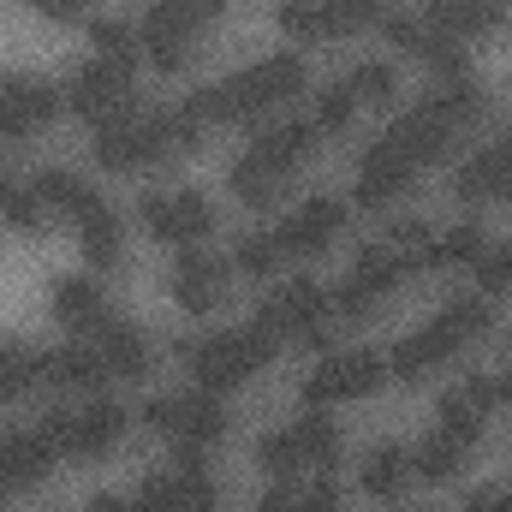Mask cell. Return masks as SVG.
Listing matches in <instances>:
<instances>
[{"label": "cell", "mask_w": 512, "mask_h": 512, "mask_svg": "<svg viewBox=\"0 0 512 512\" xmlns=\"http://www.w3.org/2000/svg\"><path fill=\"white\" fill-rule=\"evenodd\" d=\"M256 512H298V489H292V483H274V489L256 501Z\"/></svg>", "instance_id": "obj_52"}, {"label": "cell", "mask_w": 512, "mask_h": 512, "mask_svg": "<svg viewBox=\"0 0 512 512\" xmlns=\"http://www.w3.org/2000/svg\"><path fill=\"white\" fill-rule=\"evenodd\" d=\"M78 245H84V262L90 268H120V256H126V227H120V215L102 203L90 221H78Z\"/></svg>", "instance_id": "obj_22"}, {"label": "cell", "mask_w": 512, "mask_h": 512, "mask_svg": "<svg viewBox=\"0 0 512 512\" xmlns=\"http://www.w3.org/2000/svg\"><path fill=\"white\" fill-rule=\"evenodd\" d=\"M387 382V358L370 346H352V352H328L310 376H304V405L328 411L340 399H370Z\"/></svg>", "instance_id": "obj_3"}, {"label": "cell", "mask_w": 512, "mask_h": 512, "mask_svg": "<svg viewBox=\"0 0 512 512\" xmlns=\"http://www.w3.org/2000/svg\"><path fill=\"white\" fill-rule=\"evenodd\" d=\"M423 24H429L435 36H453V42L477 36V24H471V0H423Z\"/></svg>", "instance_id": "obj_40"}, {"label": "cell", "mask_w": 512, "mask_h": 512, "mask_svg": "<svg viewBox=\"0 0 512 512\" xmlns=\"http://www.w3.org/2000/svg\"><path fill=\"white\" fill-rule=\"evenodd\" d=\"M42 382V352L36 346H0V405H12L18 393H30V387Z\"/></svg>", "instance_id": "obj_30"}, {"label": "cell", "mask_w": 512, "mask_h": 512, "mask_svg": "<svg viewBox=\"0 0 512 512\" xmlns=\"http://www.w3.org/2000/svg\"><path fill=\"white\" fill-rule=\"evenodd\" d=\"M66 108L90 126H108L120 120L126 108H137V78H131V60H90L72 84H66Z\"/></svg>", "instance_id": "obj_5"}, {"label": "cell", "mask_w": 512, "mask_h": 512, "mask_svg": "<svg viewBox=\"0 0 512 512\" xmlns=\"http://www.w3.org/2000/svg\"><path fill=\"white\" fill-rule=\"evenodd\" d=\"M256 465H262L268 483H292V477L304 471V453H298L292 429H286V435H262V441H256Z\"/></svg>", "instance_id": "obj_35"}, {"label": "cell", "mask_w": 512, "mask_h": 512, "mask_svg": "<svg viewBox=\"0 0 512 512\" xmlns=\"http://www.w3.org/2000/svg\"><path fill=\"white\" fill-rule=\"evenodd\" d=\"M131 512H173V477H143V489L131 495Z\"/></svg>", "instance_id": "obj_48"}, {"label": "cell", "mask_w": 512, "mask_h": 512, "mask_svg": "<svg viewBox=\"0 0 512 512\" xmlns=\"http://www.w3.org/2000/svg\"><path fill=\"white\" fill-rule=\"evenodd\" d=\"M316 6H322L328 36H364L382 24V0H316Z\"/></svg>", "instance_id": "obj_32"}, {"label": "cell", "mask_w": 512, "mask_h": 512, "mask_svg": "<svg viewBox=\"0 0 512 512\" xmlns=\"http://www.w3.org/2000/svg\"><path fill=\"white\" fill-rule=\"evenodd\" d=\"M298 512H346V495H340V483H310L304 495H298Z\"/></svg>", "instance_id": "obj_49"}, {"label": "cell", "mask_w": 512, "mask_h": 512, "mask_svg": "<svg viewBox=\"0 0 512 512\" xmlns=\"http://www.w3.org/2000/svg\"><path fill=\"white\" fill-rule=\"evenodd\" d=\"M0 197H6V227H18V233H42L48 227V209L36 203L30 185H0Z\"/></svg>", "instance_id": "obj_41"}, {"label": "cell", "mask_w": 512, "mask_h": 512, "mask_svg": "<svg viewBox=\"0 0 512 512\" xmlns=\"http://www.w3.org/2000/svg\"><path fill=\"white\" fill-rule=\"evenodd\" d=\"M54 447L42 441V429L30 435H0V495H18V489H36L48 471H54Z\"/></svg>", "instance_id": "obj_14"}, {"label": "cell", "mask_w": 512, "mask_h": 512, "mask_svg": "<svg viewBox=\"0 0 512 512\" xmlns=\"http://www.w3.org/2000/svg\"><path fill=\"white\" fill-rule=\"evenodd\" d=\"M30 191H36V203H42L48 215L72 221V227H78V221H90V215L102 209V197H96V191H90V185H84L78 173H60V167H54V173H42V179H36Z\"/></svg>", "instance_id": "obj_19"}, {"label": "cell", "mask_w": 512, "mask_h": 512, "mask_svg": "<svg viewBox=\"0 0 512 512\" xmlns=\"http://www.w3.org/2000/svg\"><path fill=\"white\" fill-rule=\"evenodd\" d=\"M411 179H417V167L393 149V143H370L364 149V161H358V185H352V203L358 209H393L405 191H411Z\"/></svg>", "instance_id": "obj_9"}, {"label": "cell", "mask_w": 512, "mask_h": 512, "mask_svg": "<svg viewBox=\"0 0 512 512\" xmlns=\"http://www.w3.org/2000/svg\"><path fill=\"white\" fill-rule=\"evenodd\" d=\"M126 405L120 399H90L84 411H72L66 417V441H60V453L66 459H78V465H96V459H108L120 441H126Z\"/></svg>", "instance_id": "obj_8"}, {"label": "cell", "mask_w": 512, "mask_h": 512, "mask_svg": "<svg viewBox=\"0 0 512 512\" xmlns=\"http://www.w3.org/2000/svg\"><path fill=\"white\" fill-rule=\"evenodd\" d=\"M346 90H352V102H364V108H387V102L399 96V66H387V60H364V66H352Z\"/></svg>", "instance_id": "obj_31"}, {"label": "cell", "mask_w": 512, "mask_h": 512, "mask_svg": "<svg viewBox=\"0 0 512 512\" xmlns=\"http://www.w3.org/2000/svg\"><path fill=\"white\" fill-rule=\"evenodd\" d=\"M227 274H233V262H221V256H209V251L191 245V251L173 262V304L191 310V316L221 310V298H227Z\"/></svg>", "instance_id": "obj_11"}, {"label": "cell", "mask_w": 512, "mask_h": 512, "mask_svg": "<svg viewBox=\"0 0 512 512\" xmlns=\"http://www.w3.org/2000/svg\"><path fill=\"white\" fill-rule=\"evenodd\" d=\"M90 42H96V54H102V60H131L137 30H131L126 18H90Z\"/></svg>", "instance_id": "obj_42"}, {"label": "cell", "mask_w": 512, "mask_h": 512, "mask_svg": "<svg viewBox=\"0 0 512 512\" xmlns=\"http://www.w3.org/2000/svg\"><path fill=\"white\" fill-rule=\"evenodd\" d=\"M340 227H346V203H340V197H310L304 209H292V215L274 227V239H280L286 256H322L340 239Z\"/></svg>", "instance_id": "obj_10"}, {"label": "cell", "mask_w": 512, "mask_h": 512, "mask_svg": "<svg viewBox=\"0 0 512 512\" xmlns=\"http://www.w3.org/2000/svg\"><path fill=\"white\" fill-rule=\"evenodd\" d=\"M0 221H6V197H0Z\"/></svg>", "instance_id": "obj_54"}, {"label": "cell", "mask_w": 512, "mask_h": 512, "mask_svg": "<svg viewBox=\"0 0 512 512\" xmlns=\"http://www.w3.org/2000/svg\"><path fill=\"white\" fill-rule=\"evenodd\" d=\"M173 512H215L209 471H173Z\"/></svg>", "instance_id": "obj_44"}, {"label": "cell", "mask_w": 512, "mask_h": 512, "mask_svg": "<svg viewBox=\"0 0 512 512\" xmlns=\"http://www.w3.org/2000/svg\"><path fill=\"white\" fill-rule=\"evenodd\" d=\"M286 167H274L262 149H245L239 161H233V173H227V185H233V197L239 203H251V209H268V203H280L286 197Z\"/></svg>", "instance_id": "obj_18"}, {"label": "cell", "mask_w": 512, "mask_h": 512, "mask_svg": "<svg viewBox=\"0 0 512 512\" xmlns=\"http://www.w3.org/2000/svg\"><path fill=\"white\" fill-rule=\"evenodd\" d=\"M90 512H131V501H120V495H96Z\"/></svg>", "instance_id": "obj_53"}, {"label": "cell", "mask_w": 512, "mask_h": 512, "mask_svg": "<svg viewBox=\"0 0 512 512\" xmlns=\"http://www.w3.org/2000/svg\"><path fill=\"white\" fill-rule=\"evenodd\" d=\"M483 227L477 221H459V227H447L441 239H435V268H471L477 256H483Z\"/></svg>", "instance_id": "obj_36"}, {"label": "cell", "mask_w": 512, "mask_h": 512, "mask_svg": "<svg viewBox=\"0 0 512 512\" xmlns=\"http://www.w3.org/2000/svg\"><path fill=\"white\" fill-rule=\"evenodd\" d=\"M453 352H459V340H453L441 322H429L423 334L399 340V352L387 358V376H399V382H423V376H435V370H441Z\"/></svg>", "instance_id": "obj_16"}, {"label": "cell", "mask_w": 512, "mask_h": 512, "mask_svg": "<svg viewBox=\"0 0 512 512\" xmlns=\"http://www.w3.org/2000/svg\"><path fill=\"white\" fill-rule=\"evenodd\" d=\"M280 262H286V251H280V239H274V233H245V239L233 245V268H239V274H251V280H268Z\"/></svg>", "instance_id": "obj_37"}, {"label": "cell", "mask_w": 512, "mask_h": 512, "mask_svg": "<svg viewBox=\"0 0 512 512\" xmlns=\"http://www.w3.org/2000/svg\"><path fill=\"white\" fill-rule=\"evenodd\" d=\"M42 382L54 393H102L108 370H102L96 346H60V352H42Z\"/></svg>", "instance_id": "obj_17"}, {"label": "cell", "mask_w": 512, "mask_h": 512, "mask_svg": "<svg viewBox=\"0 0 512 512\" xmlns=\"http://www.w3.org/2000/svg\"><path fill=\"white\" fill-rule=\"evenodd\" d=\"M465 441H453L447 429H435L417 453H411V477H423V483H453L459 471H465Z\"/></svg>", "instance_id": "obj_26"}, {"label": "cell", "mask_w": 512, "mask_h": 512, "mask_svg": "<svg viewBox=\"0 0 512 512\" xmlns=\"http://www.w3.org/2000/svg\"><path fill=\"white\" fill-rule=\"evenodd\" d=\"M274 18H280V30H286L292 42H304V48L328 36V24H322V6H316V0H280V12H274Z\"/></svg>", "instance_id": "obj_39"}, {"label": "cell", "mask_w": 512, "mask_h": 512, "mask_svg": "<svg viewBox=\"0 0 512 512\" xmlns=\"http://www.w3.org/2000/svg\"><path fill=\"white\" fill-rule=\"evenodd\" d=\"M54 322L66 334H96L108 322V298L96 292V280H60L54 286Z\"/></svg>", "instance_id": "obj_20"}, {"label": "cell", "mask_w": 512, "mask_h": 512, "mask_svg": "<svg viewBox=\"0 0 512 512\" xmlns=\"http://www.w3.org/2000/svg\"><path fill=\"white\" fill-rule=\"evenodd\" d=\"M453 191H459V203H512V137L459 161Z\"/></svg>", "instance_id": "obj_13"}, {"label": "cell", "mask_w": 512, "mask_h": 512, "mask_svg": "<svg viewBox=\"0 0 512 512\" xmlns=\"http://www.w3.org/2000/svg\"><path fill=\"white\" fill-rule=\"evenodd\" d=\"M42 18H54V24H72V18H84L90 12V0H30Z\"/></svg>", "instance_id": "obj_51"}, {"label": "cell", "mask_w": 512, "mask_h": 512, "mask_svg": "<svg viewBox=\"0 0 512 512\" xmlns=\"http://www.w3.org/2000/svg\"><path fill=\"white\" fill-rule=\"evenodd\" d=\"M382 36L399 48V54H423L435 30H429L423 18H411V12H382Z\"/></svg>", "instance_id": "obj_45"}, {"label": "cell", "mask_w": 512, "mask_h": 512, "mask_svg": "<svg viewBox=\"0 0 512 512\" xmlns=\"http://www.w3.org/2000/svg\"><path fill=\"white\" fill-rule=\"evenodd\" d=\"M96 358H102L108 382H143L149 376V340H143V328L114 322V316L96 328Z\"/></svg>", "instance_id": "obj_15"}, {"label": "cell", "mask_w": 512, "mask_h": 512, "mask_svg": "<svg viewBox=\"0 0 512 512\" xmlns=\"http://www.w3.org/2000/svg\"><path fill=\"white\" fill-rule=\"evenodd\" d=\"M453 137H459V131L435 114V102H417L411 114H399V120H393V131H387V143H393L411 167H435V161H447Z\"/></svg>", "instance_id": "obj_12"}, {"label": "cell", "mask_w": 512, "mask_h": 512, "mask_svg": "<svg viewBox=\"0 0 512 512\" xmlns=\"http://www.w3.org/2000/svg\"><path fill=\"white\" fill-rule=\"evenodd\" d=\"M143 423H149L155 435L191 441V447H215V441L233 429V417H227V405H221L215 393H161V399L143 405Z\"/></svg>", "instance_id": "obj_4"}, {"label": "cell", "mask_w": 512, "mask_h": 512, "mask_svg": "<svg viewBox=\"0 0 512 512\" xmlns=\"http://www.w3.org/2000/svg\"><path fill=\"white\" fill-rule=\"evenodd\" d=\"M387 251L399 256V268H405V274H411V268H435V233H429L423 221H393Z\"/></svg>", "instance_id": "obj_33"}, {"label": "cell", "mask_w": 512, "mask_h": 512, "mask_svg": "<svg viewBox=\"0 0 512 512\" xmlns=\"http://www.w3.org/2000/svg\"><path fill=\"white\" fill-rule=\"evenodd\" d=\"M251 78H256V90H262V102H268V114H280L286 102L304 96V60H298V54H268V60H256Z\"/></svg>", "instance_id": "obj_23"}, {"label": "cell", "mask_w": 512, "mask_h": 512, "mask_svg": "<svg viewBox=\"0 0 512 512\" xmlns=\"http://www.w3.org/2000/svg\"><path fill=\"white\" fill-rule=\"evenodd\" d=\"M471 268H477V286H483L489 298L512 292V245H483V256H477Z\"/></svg>", "instance_id": "obj_43"}, {"label": "cell", "mask_w": 512, "mask_h": 512, "mask_svg": "<svg viewBox=\"0 0 512 512\" xmlns=\"http://www.w3.org/2000/svg\"><path fill=\"white\" fill-rule=\"evenodd\" d=\"M346 280H358L376 304H387V298L399 292L405 268H399V256L387 251V245H358V251H352V274H346Z\"/></svg>", "instance_id": "obj_25"}, {"label": "cell", "mask_w": 512, "mask_h": 512, "mask_svg": "<svg viewBox=\"0 0 512 512\" xmlns=\"http://www.w3.org/2000/svg\"><path fill=\"white\" fill-rule=\"evenodd\" d=\"M471 24H477V36L512 24V0H471Z\"/></svg>", "instance_id": "obj_50"}, {"label": "cell", "mask_w": 512, "mask_h": 512, "mask_svg": "<svg viewBox=\"0 0 512 512\" xmlns=\"http://www.w3.org/2000/svg\"><path fill=\"white\" fill-rule=\"evenodd\" d=\"M459 346H471V340H483L489 328H495V304H483L477 292H459V298H447V310L435 316Z\"/></svg>", "instance_id": "obj_28"}, {"label": "cell", "mask_w": 512, "mask_h": 512, "mask_svg": "<svg viewBox=\"0 0 512 512\" xmlns=\"http://www.w3.org/2000/svg\"><path fill=\"white\" fill-rule=\"evenodd\" d=\"M274 358V340H262L256 328H233V334H209L203 346H191V376L203 393H233L245 387Z\"/></svg>", "instance_id": "obj_2"}, {"label": "cell", "mask_w": 512, "mask_h": 512, "mask_svg": "<svg viewBox=\"0 0 512 512\" xmlns=\"http://www.w3.org/2000/svg\"><path fill=\"white\" fill-rule=\"evenodd\" d=\"M137 221L161 239V245H179V251H191V245H203L209 233H215V209H209V197L203 191H149L143 203H137Z\"/></svg>", "instance_id": "obj_6"}, {"label": "cell", "mask_w": 512, "mask_h": 512, "mask_svg": "<svg viewBox=\"0 0 512 512\" xmlns=\"http://www.w3.org/2000/svg\"><path fill=\"white\" fill-rule=\"evenodd\" d=\"M60 108H66V96H60L48 78H6V84H0V137L24 143V137H36V131L54 126Z\"/></svg>", "instance_id": "obj_7"}, {"label": "cell", "mask_w": 512, "mask_h": 512, "mask_svg": "<svg viewBox=\"0 0 512 512\" xmlns=\"http://www.w3.org/2000/svg\"><path fill=\"white\" fill-rule=\"evenodd\" d=\"M292 441H298L304 465H322V471H334V465H340V423H334L328 411L304 405V417L292 423Z\"/></svg>", "instance_id": "obj_24"}, {"label": "cell", "mask_w": 512, "mask_h": 512, "mask_svg": "<svg viewBox=\"0 0 512 512\" xmlns=\"http://www.w3.org/2000/svg\"><path fill=\"white\" fill-rule=\"evenodd\" d=\"M429 102H435V114H441L453 131L483 126V114H489V96H483V84H471V78H453V84H441Z\"/></svg>", "instance_id": "obj_27"}, {"label": "cell", "mask_w": 512, "mask_h": 512, "mask_svg": "<svg viewBox=\"0 0 512 512\" xmlns=\"http://www.w3.org/2000/svg\"><path fill=\"white\" fill-rule=\"evenodd\" d=\"M376 310H382V304H376L358 280H340V286H334V316H346V322H370Z\"/></svg>", "instance_id": "obj_47"}, {"label": "cell", "mask_w": 512, "mask_h": 512, "mask_svg": "<svg viewBox=\"0 0 512 512\" xmlns=\"http://www.w3.org/2000/svg\"><path fill=\"white\" fill-rule=\"evenodd\" d=\"M423 60L441 72V84H453V78H471V60H465V42H453V36H429V48H423Z\"/></svg>", "instance_id": "obj_46"}, {"label": "cell", "mask_w": 512, "mask_h": 512, "mask_svg": "<svg viewBox=\"0 0 512 512\" xmlns=\"http://www.w3.org/2000/svg\"><path fill=\"white\" fill-rule=\"evenodd\" d=\"M405 477H411V453H399V447H376L364 459V471H358L364 495H376V501H393L405 489Z\"/></svg>", "instance_id": "obj_29"}, {"label": "cell", "mask_w": 512, "mask_h": 512, "mask_svg": "<svg viewBox=\"0 0 512 512\" xmlns=\"http://www.w3.org/2000/svg\"><path fill=\"white\" fill-rule=\"evenodd\" d=\"M221 18V0H155L143 12V48L161 72H185L203 30Z\"/></svg>", "instance_id": "obj_1"}, {"label": "cell", "mask_w": 512, "mask_h": 512, "mask_svg": "<svg viewBox=\"0 0 512 512\" xmlns=\"http://www.w3.org/2000/svg\"><path fill=\"white\" fill-rule=\"evenodd\" d=\"M251 149H262L274 167L298 173V167L310 161V149H316V126H310V120H268V126L256 131Z\"/></svg>", "instance_id": "obj_21"}, {"label": "cell", "mask_w": 512, "mask_h": 512, "mask_svg": "<svg viewBox=\"0 0 512 512\" xmlns=\"http://www.w3.org/2000/svg\"><path fill=\"white\" fill-rule=\"evenodd\" d=\"M352 120H358V102H352V90H346V84L322 90V96H316V108H310V126H316V137H340Z\"/></svg>", "instance_id": "obj_38"}, {"label": "cell", "mask_w": 512, "mask_h": 512, "mask_svg": "<svg viewBox=\"0 0 512 512\" xmlns=\"http://www.w3.org/2000/svg\"><path fill=\"white\" fill-rule=\"evenodd\" d=\"M483 417H489V411H483L465 387L441 399V429H447L453 441H465V447H477V441H483Z\"/></svg>", "instance_id": "obj_34"}, {"label": "cell", "mask_w": 512, "mask_h": 512, "mask_svg": "<svg viewBox=\"0 0 512 512\" xmlns=\"http://www.w3.org/2000/svg\"><path fill=\"white\" fill-rule=\"evenodd\" d=\"M0 84H6V78H0Z\"/></svg>", "instance_id": "obj_55"}]
</instances>
